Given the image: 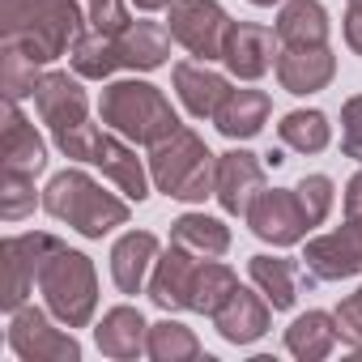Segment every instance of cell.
I'll return each mask as SVG.
<instances>
[{"label": "cell", "instance_id": "obj_1", "mask_svg": "<svg viewBox=\"0 0 362 362\" xmlns=\"http://www.w3.org/2000/svg\"><path fill=\"white\" fill-rule=\"evenodd\" d=\"M86 22L90 18H81L77 0H0V43L26 52L35 64L69 56L86 35Z\"/></svg>", "mask_w": 362, "mask_h": 362}, {"label": "cell", "instance_id": "obj_2", "mask_svg": "<svg viewBox=\"0 0 362 362\" xmlns=\"http://www.w3.org/2000/svg\"><path fill=\"white\" fill-rule=\"evenodd\" d=\"M98 119H103V128L119 132L132 145H158L175 128H184L175 107H170V98L153 81H141V77L111 81L98 98Z\"/></svg>", "mask_w": 362, "mask_h": 362}, {"label": "cell", "instance_id": "obj_3", "mask_svg": "<svg viewBox=\"0 0 362 362\" xmlns=\"http://www.w3.org/2000/svg\"><path fill=\"white\" fill-rule=\"evenodd\" d=\"M43 209L56 222H69L86 239H103L115 226H128V201H119L115 192H103V184L90 179L81 166H69L47 179Z\"/></svg>", "mask_w": 362, "mask_h": 362}, {"label": "cell", "instance_id": "obj_4", "mask_svg": "<svg viewBox=\"0 0 362 362\" xmlns=\"http://www.w3.org/2000/svg\"><path fill=\"white\" fill-rule=\"evenodd\" d=\"M149 179H153V188L166 192L170 201L197 205V201L214 197L218 153H209V145L192 128H175L166 141L149 145Z\"/></svg>", "mask_w": 362, "mask_h": 362}, {"label": "cell", "instance_id": "obj_5", "mask_svg": "<svg viewBox=\"0 0 362 362\" xmlns=\"http://www.w3.org/2000/svg\"><path fill=\"white\" fill-rule=\"evenodd\" d=\"M39 290H43V303L47 311L64 324V328H86L98 311V273H94V260L86 252H73V247H56V256L43 264L39 273Z\"/></svg>", "mask_w": 362, "mask_h": 362}, {"label": "cell", "instance_id": "obj_6", "mask_svg": "<svg viewBox=\"0 0 362 362\" xmlns=\"http://www.w3.org/2000/svg\"><path fill=\"white\" fill-rule=\"evenodd\" d=\"M230 18L218 0H175L166 9V30L175 35V43H184L197 60H222L226 52V35H230Z\"/></svg>", "mask_w": 362, "mask_h": 362}, {"label": "cell", "instance_id": "obj_7", "mask_svg": "<svg viewBox=\"0 0 362 362\" xmlns=\"http://www.w3.org/2000/svg\"><path fill=\"white\" fill-rule=\"evenodd\" d=\"M60 239L56 235H43V230H30V235H9L0 256H5V281H0V307L5 311H18L26 307V298L35 294L39 286V273L43 264L56 256Z\"/></svg>", "mask_w": 362, "mask_h": 362}, {"label": "cell", "instance_id": "obj_8", "mask_svg": "<svg viewBox=\"0 0 362 362\" xmlns=\"http://www.w3.org/2000/svg\"><path fill=\"white\" fill-rule=\"evenodd\" d=\"M56 315L43 307H18L9 311V349L22 362H77L81 345L73 332L52 324Z\"/></svg>", "mask_w": 362, "mask_h": 362}, {"label": "cell", "instance_id": "obj_9", "mask_svg": "<svg viewBox=\"0 0 362 362\" xmlns=\"http://www.w3.org/2000/svg\"><path fill=\"white\" fill-rule=\"evenodd\" d=\"M247 226H252L256 239H264L273 247H294V243L307 239L311 218H307V209H303L294 188H273V192L264 188L256 197V205L247 209Z\"/></svg>", "mask_w": 362, "mask_h": 362}, {"label": "cell", "instance_id": "obj_10", "mask_svg": "<svg viewBox=\"0 0 362 362\" xmlns=\"http://www.w3.org/2000/svg\"><path fill=\"white\" fill-rule=\"evenodd\" d=\"M303 260L311 269V277L320 281H345L362 273V218H345L341 230L315 235L303 247Z\"/></svg>", "mask_w": 362, "mask_h": 362}, {"label": "cell", "instance_id": "obj_11", "mask_svg": "<svg viewBox=\"0 0 362 362\" xmlns=\"http://www.w3.org/2000/svg\"><path fill=\"white\" fill-rule=\"evenodd\" d=\"M260 192H264V162H260L252 149L218 153V184H214V197H218L222 214L247 218V209L256 205Z\"/></svg>", "mask_w": 362, "mask_h": 362}, {"label": "cell", "instance_id": "obj_12", "mask_svg": "<svg viewBox=\"0 0 362 362\" xmlns=\"http://www.w3.org/2000/svg\"><path fill=\"white\" fill-rule=\"evenodd\" d=\"M222 64H226L230 77H239V81H260V77L277 64V30L256 26V22H235L230 35H226Z\"/></svg>", "mask_w": 362, "mask_h": 362}, {"label": "cell", "instance_id": "obj_13", "mask_svg": "<svg viewBox=\"0 0 362 362\" xmlns=\"http://www.w3.org/2000/svg\"><path fill=\"white\" fill-rule=\"evenodd\" d=\"M269 324H273V303H269L260 290H247V286H239V290L214 311V328H218V337L230 341V345H252V341H260V337L269 332Z\"/></svg>", "mask_w": 362, "mask_h": 362}, {"label": "cell", "instance_id": "obj_14", "mask_svg": "<svg viewBox=\"0 0 362 362\" xmlns=\"http://www.w3.org/2000/svg\"><path fill=\"white\" fill-rule=\"evenodd\" d=\"M35 107L52 132H64L90 119V98L81 90V77H69V73H43L35 86Z\"/></svg>", "mask_w": 362, "mask_h": 362}, {"label": "cell", "instance_id": "obj_15", "mask_svg": "<svg viewBox=\"0 0 362 362\" xmlns=\"http://www.w3.org/2000/svg\"><path fill=\"white\" fill-rule=\"evenodd\" d=\"M94 166L111 179V184L128 197V201H145L149 197V166L136 158V149H132V141H124L119 132H103L98 136V149H94Z\"/></svg>", "mask_w": 362, "mask_h": 362}, {"label": "cell", "instance_id": "obj_16", "mask_svg": "<svg viewBox=\"0 0 362 362\" xmlns=\"http://www.w3.org/2000/svg\"><path fill=\"white\" fill-rule=\"evenodd\" d=\"M197 264L201 256L170 243L158 260H153V277H149V298L162 307V311H188V298H192V277H197Z\"/></svg>", "mask_w": 362, "mask_h": 362}, {"label": "cell", "instance_id": "obj_17", "mask_svg": "<svg viewBox=\"0 0 362 362\" xmlns=\"http://www.w3.org/2000/svg\"><path fill=\"white\" fill-rule=\"evenodd\" d=\"M170 81H175V94H179V103H184V111L197 115V119H214L218 107H222L226 94H230V81H226L222 73H214L205 60H201V64H197V60L175 64V69H170Z\"/></svg>", "mask_w": 362, "mask_h": 362}, {"label": "cell", "instance_id": "obj_18", "mask_svg": "<svg viewBox=\"0 0 362 362\" xmlns=\"http://www.w3.org/2000/svg\"><path fill=\"white\" fill-rule=\"evenodd\" d=\"M273 69H277L281 90L307 98V94H320L337 77V56L328 47H286V52H277Z\"/></svg>", "mask_w": 362, "mask_h": 362}, {"label": "cell", "instance_id": "obj_19", "mask_svg": "<svg viewBox=\"0 0 362 362\" xmlns=\"http://www.w3.org/2000/svg\"><path fill=\"white\" fill-rule=\"evenodd\" d=\"M153 260H158V235H149V230L119 235L111 247V281L119 286V294H141Z\"/></svg>", "mask_w": 362, "mask_h": 362}, {"label": "cell", "instance_id": "obj_20", "mask_svg": "<svg viewBox=\"0 0 362 362\" xmlns=\"http://www.w3.org/2000/svg\"><path fill=\"white\" fill-rule=\"evenodd\" d=\"M332 22L320 0H286L277 13V43L281 47H328Z\"/></svg>", "mask_w": 362, "mask_h": 362}, {"label": "cell", "instance_id": "obj_21", "mask_svg": "<svg viewBox=\"0 0 362 362\" xmlns=\"http://www.w3.org/2000/svg\"><path fill=\"white\" fill-rule=\"evenodd\" d=\"M269 111H273L269 94L247 86V90H230V94H226V103L218 107L214 124H218V132H222L226 141H252V136L269 124Z\"/></svg>", "mask_w": 362, "mask_h": 362}, {"label": "cell", "instance_id": "obj_22", "mask_svg": "<svg viewBox=\"0 0 362 362\" xmlns=\"http://www.w3.org/2000/svg\"><path fill=\"white\" fill-rule=\"evenodd\" d=\"M94 341H98V349H103L107 358H119V362H128V358L145 354L149 324H145V315H141L136 307H111V311L98 320V328H94Z\"/></svg>", "mask_w": 362, "mask_h": 362}, {"label": "cell", "instance_id": "obj_23", "mask_svg": "<svg viewBox=\"0 0 362 362\" xmlns=\"http://www.w3.org/2000/svg\"><path fill=\"white\" fill-rule=\"evenodd\" d=\"M170 30L162 22H132L115 43H119V64L132 73H153L170 60Z\"/></svg>", "mask_w": 362, "mask_h": 362}, {"label": "cell", "instance_id": "obj_24", "mask_svg": "<svg viewBox=\"0 0 362 362\" xmlns=\"http://www.w3.org/2000/svg\"><path fill=\"white\" fill-rule=\"evenodd\" d=\"M47 166V145L35 132V124L22 115L18 103H5V170L39 175Z\"/></svg>", "mask_w": 362, "mask_h": 362}, {"label": "cell", "instance_id": "obj_25", "mask_svg": "<svg viewBox=\"0 0 362 362\" xmlns=\"http://www.w3.org/2000/svg\"><path fill=\"white\" fill-rule=\"evenodd\" d=\"M341 332H337V315L328 311H303L294 315V324L286 328V349L303 362H320L337 349Z\"/></svg>", "mask_w": 362, "mask_h": 362}, {"label": "cell", "instance_id": "obj_26", "mask_svg": "<svg viewBox=\"0 0 362 362\" xmlns=\"http://www.w3.org/2000/svg\"><path fill=\"white\" fill-rule=\"evenodd\" d=\"M170 243L197 252L201 260H218L230 252V226L222 218H209V214H184L170 222Z\"/></svg>", "mask_w": 362, "mask_h": 362}, {"label": "cell", "instance_id": "obj_27", "mask_svg": "<svg viewBox=\"0 0 362 362\" xmlns=\"http://www.w3.org/2000/svg\"><path fill=\"white\" fill-rule=\"evenodd\" d=\"M252 286L273 303V311H290L298 298V264L286 256H252L247 260Z\"/></svg>", "mask_w": 362, "mask_h": 362}, {"label": "cell", "instance_id": "obj_28", "mask_svg": "<svg viewBox=\"0 0 362 362\" xmlns=\"http://www.w3.org/2000/svg\"><path fill=\"white\" fill-rule=\"evenodd\" d=\"M69 60H73V73H77L81 81H107L115 69H124V64H119V43H115L111 35H98V30L81 35V39L69 47Z\"/></svg>", "mask_w": 362, "mask_h": 362}, {"label": "cell", "instance_id": "obj_29", "mask_svg": "<svg viewBox=\"0 0 362 362\" xmlns=\"http://www.w3.org/2000/svg\"><path fill=\"white\" fill-rule=\"evenodd\" d=\"M235 290H239V277H235V269H230V264H222V260H201V264H197V277H192L188 311H197V315H209V320H214V311H218Z\"/></svg>", "mask_w": 362, "mask_h": 362}, {"label": "cell", "instance_id": "obj_30", "mask_svg": "<svg viewBox=\"0 0 362 362\" xmlns=\"http://www.w3.org/2000/svg\"><path fill=\"white\" fill-rule=\"evenodd\" d=\"M277 136L294 153H324L332 141V124L324 111H290V115H281Z\"/></svg>", "mask_w": 362, "mask_h": 362}, {"label": "cell", "instance_id": "obj_31", "mask_svg": "<svg viewBox=\"0 0 362 362\" xmlns=\"http://www.w3.org/2000/svg\"><path fill=\"white\" fill-rule=\"evenodd\" d=\"M145 354L153 362H192L201 358V341L188 324L179 320H158L149 324V341H145Z\"/></svg>", "mask_w": 362, "mask_h": 362}, {"label": "cell", "instance_id": "obj_32", "mask_svg": "<svg viewBox=\"0 0 362 362\" xmlns=\"http://www.w3.org/2000/svg\"><path fill=\"white\" fill-rule=\"evenodd\" d=\"M43 64H35L26 52L18 47H5V60H0V90H5V103H22L26 94H35L39 86V73Z\"/></svg>", "mask_w": 362, "mask_h": 362}, {"label": "cell", "instance_id": "obj_33", "mask_svg": "<svg viewBox=\"0 0 362 362\" xmlns=\"http://www.w3.org/2000/svg\"><path fill=\"white\" fill-rule=\"evenodd\" d=\"M35 201H43V192L35 197V175H22V170H5V184H0V218L5 222H22Z\"/></svg>", "mask_w": 362, "mask_h": 362}, {"label": "cell", "instance_id": "obj_34", "mask_svg": "<svg viewBox=\"0 0 362 362\" xmlns=\"http://www.w3.org/2000/svg\"><path fill=\"white\" fill-rule=\"evenodd\" d=\"M294 192H298V201H303V209H307L311 226H320V222H324V218L332 214L337 188H332V179H328V175H303Z\"/></svg>", "mask_w": 362, "mask_h": 362}, {"label": "cell", "instance_id": "obj_35", "mask_svg": "<svg viewBox=\"0 0 362 362\" xmlns=\"http://www.w3.org/2000/svg\"><path fill=\"white\" fill-rule=\"evenodd\" d=\"M98 136H103V128L90 124V119H86V124H73V128H64V132H52L56 149H60L64 158H73V162H94Z\"/></svg>", "mask_w": 362, "mask_h": 362}, {"label": "cell", "instance_id": "obj_36", "mask_svg": "<svg viewBox=\"0 0 362 362\" xmlns=\"http://www.w3.org/2000/svg\"><path fill=\"white\" fill-rule=\"evenodd\" d=\"M128 5H132V0H90V13H86V18H90V30L119 39V35L132 26Z\"/></svg>", "mask_w": 362, "mask_h": 362}, {"label": "cell", "instance_id": "obj_37", "mask_svg": "<svg viewBox=\"0 0 362 362\" xmlns=\"http://www.w3.org/2000/svg\"><path fill=\"white\" fill-rule=\"evenodd\" d=\"M341 149H345V158L362 162V94L345 98V107H341Z\"/></svg>", "mask_w": 362, "mask_h": 362}, {"label": "cell", "instance_id": "obj_38", "mask_svg": "<svg viewBox=\"0 0 362 362\" xmlns=\"http://www.w3.org/2000/svg\"><path fill=\"white\" fill-rule=\"evenodd\" d=\"M332 315H337L341 341H349L354 349H362V290H354L349 298H341V307H337Z\"/></svg>", "mask_w": 362, "mask_h": 362}, {"label": "cell", "instance_id": "obj_39", "mask_svg": "<svg viewBox=\"0 0 362 362\" xmlns=\"http://www.w3.org/2000/svg\"><path fill=\"white\" fill-rule=\"evenodd\" d=\"M341 205H345V218H362V166L349 175V184L341 192Z\"/></svg>", "mask_w": 362, "mask_h": 362}, {"label": "cell", "instance_id": "obj_40", "mask_svg": "<svg viewBox=\"0 0 362 362\" xmlns=\"http://www.w3.org/2000/svg\"><path fill=\"white\" fill-rule=\"evenodd\" d=\"M345 43L354 56H362V5H349L345 13Z\"/></svg>", "mask_w": 362, "mask_h": 362}, {"label": "cell", "instance_id": "obj_41", "mask_svg": "<svg viewBox=\"0 0 362 362\" xmlns=\"http://www.w3.org/2000/svg\"><path fill=\"white\" fill-rule=\"evenodd\" d=\"M132 5H136L141 13H158V9H170L175 0H132Z\"/></svg>", "mask_w": 362, "mask_h": 362}, {"label": "cell", "instance_id": "obj_42", "mask_svg": "<svg viewBox=\"0 0 362 362\" xmlns=\"http://www.w3.org/2000/svg\"><path fill=\"white\" fill-rule=\"evenodd\" d=\"M247 5H256V9H273V5H286V0H247Z\"/></svg>", "mask_w": 362, "mask_h": 362}, {"label": "cell", "instance_id": "obj_43", "mask_svg": "<svg viewBox=\"0 0 362 362\" xmlns=\"http://www.w3.org/2000/svg\"><path fill=\"white\" fill-rule=\"evenodd\" d=\"M349 5H362V0H349Z\"/></svg>", "mask_w": 362, "mask_h": 362}, {"label": "cell", "instance_id": "obj_44", "mask_svg": "<svg viewBox=\"0 0 362 362\" xmlns=\"http://www.w3.org/2000/svg\"><path fill=\"white\" fill-rule=\"evenodd\" d=\"M358 290H362V286H358Z\"/></svg>", "mask_w": 362, "mask_h": 362}]
</instances>
